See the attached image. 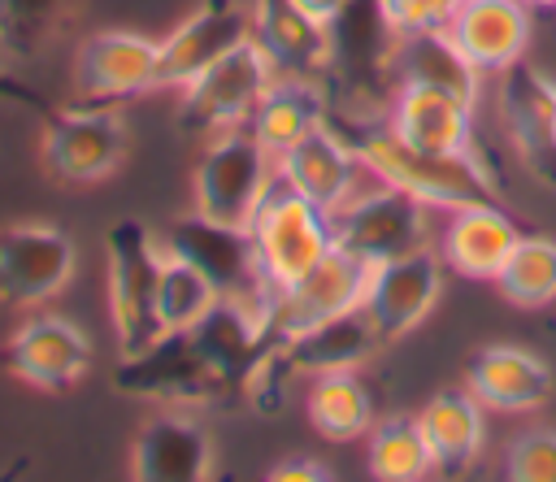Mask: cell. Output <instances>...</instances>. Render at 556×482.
I'll list each match as a JSON object with an SVG mask.
<instances>
[{
    "instance_id": "6da1fadb",
    "label": "cell",
    "mask_w": 556,
    "mask_h": 482,
    "mask_svg": "<svg viewBox=\"0 0 556 482\" xmlns=\"http://www.w3.org/2000/svg\"><path fill=\"white\" fill-rule=\"evenodd\" d=\"M365 169L378 182H391L408 195H417L430 208H469V204H500V187L491 178V169L478 161V152L469 156H443V152H421L413 143H404L387 122H352V130H343Z\"/></svg>"
},
{
    "instance_id": "7a4b0ae2",
    "label": "cell",
    "mask_w": 556,
    "mask_h": 482,
    "mask_svg": "<svg viewBox=\"0 0 556 482\" xmlns=\"http://www.w3.org/2000/svg\"><path fill=\"white\" fill-rule=\"evenodd\" d=\"M330 56L326 74L334 78L339 96L356 113V122L391 104L400 78H395V52H400V30L391 26L382 0H348L330 22Z\"/></svg>"
},
{
    "instance_id": "3957f363",
    "label": "cell",
    "mask_w": 556,
    "mask_h": 482,
    "mask_svg": "<svg viewBox=\"0 0 556 482\" xmlns=\"http://www.w3.org/2000/svg\"><path fill=\"white\" fill-rule=\"evenodd\" d=\"M104 256H109V313H113V334L122 356H135L152 347L165 326L156 308V282H161V243L148 234L143 221L126 217L113 221L104 234Z\"/></svg>"
},
{
    "instance_id": "277c9868",
    "label": "cell",
    "mask_w": 556,
    "mask_h": 482,
    "mask_svg": "<svg viewBox=\"0 0 556 482\" xmlns=\"http://www.w3.org/2000/svg\"><path fill=\"white\" fill-rule=\"evenodd\" d=\"M248 230H252V243H256L261 274L274 291L295 287L334 248L330 213L317 208L313 200H304L300 191H291L282 178H274V187L265 191Z\"/></svg>"
},
{
    "instance_id": "5b68a950",
    "label": "cell",
    "mask_w": 556,
    "mask_h": 482,
    "mask_svg": "<svg viewBox=\"0 0 556 482\" xmlns=\"http://www.w3.org/2000/svg\"><path fill=\"white\" fill-rule=\"evenodd\" d=\"M278 78V65L269 61V52L248 35L239 39L230 52H222L208 69H200L187 87H182V109H178V126L191 135H222L235 130L252 117V109L261 104L265 87Z\"/></svg>"
},
{
    "instance_id": "8992f818",
    "label": "cell",
    "mask_w": 556,
    "mask_h": 482,
    "mask_svg": "<svg viewBox=\"0 0 556 482\" xmlns=\"http://www.w3.org/2000/svg\"><path fill=\"white\" fill-rule=\"evenodd\" d=\"M274 178V152L252 130H222L195 161V213L226 226H252Z\"/></svg>"
},
{
    "instance_id": "52a82bcc",
    "label": "cell",
    "mask_w": 556,
    "mask_h": 482,
    "mask_svg": "<svg viewBox=\"0 0 556 482\" xmlns=\"http://www.w3.org/2000/svg\"><path fill=\"white\" fill-rule=\"evenodd\" d=\"M161 252L191 261L195 269L208 274V282L226 300H243V304H252V308H261L269 317L274 287L261 274L256 243H252L248 226H226V221H213L204 213H191V217H178V221L165 226Z\"/></svg>"
},
{
    "instance_id": "ba28073f",
    "label": "cell",
    "mask_w": 556,
    "mask_h": 482,
    "mask_svg": "<svg viewBox=\"0 0 556 482\" xmlns=\"http://www.w3.org/2000/svg\"><path fill=\"white\" fill-rule=\"evenodd\" d=\"M113 386L126 395L161 399V404H230V382L213 369L191 330H165L152 347L122 356L113 369Z\"/></svg>"
},
{
    "instance_id": "9c48e42d",
    "label": "cell",
    "mask_w": 556,
    "mask_h": 482,
    "mask_svg": "<svg viewBox=\"0 0 556 482\" xmlns=\"http://www.w3.org/2000/svg\"><path fill=\"white\" fill-rule=\"evenodd\" d=\"M378 343H382V334H378L374 317L365 313V304H361V308H348V313H339V317H326V321H317V326H308V330L282 339V343L265 356V365H261L256 378H252V395H256L261 404H274L269 395H274L291 373L356 369L361 360L374 356Z\"/></svg>"
},
{
    "instance_id": "30bf717a",
    "label": "cell",
    "mask_w": 556,
    "mask_h": 482,
    "mask_svg": "<svg viewBox=\"0 0 556 482\" xmlns=\"http://www.w3.org/2000/svg\"><path fill=\"white\" fill-rule=\"evenodd\" d=\"M426 213L430 204L382 182L378 191H356L343 208H334L330 226L343 252L361 256L365 265H378L426 243Z\"/></svg>"
},
{
    "instance_id": "8fae6325",
    "label": "cell",
    "mask_w": 556,
    "mask_h": 482,
    "mask_svg": "<svg viewBox=\"0 0 556 482\" xmlns=\"http://www.w3.org/2000/svg\"><path fill=\"white\" fill-rule=\"evenodd\" d=\"M365 287H369V265L334 243L295 287L274 291L269 317H265V343H269V352L282 339H291V334H300V330H308V326H317L326 317H339L348 308H361L365 304Z\"/></svg>"
},
{
    "instance_id": "7c38bea8",
    "label": "cell",
    "mask_w": 556,
    "mask_h": 482,
    "mask_svg": "<svg viewBox=\"0 0 556 482\" xmlns=\"http://www.w3.org/2000/svg\"><path fill=\"white\" fill-rule=\"evenodd\" d=\"M126 156V122L113 104L52 109L43 117V165L65 182H100Z\"/></svg>"
},
{
    "instance_id": "4fadbf2b",
    "label": "cell",
    "mask_w": 556,
    "mask_h": 482,
    "mask_svg": "<svg viewBox=\"0 0 556 482\" xmlns=\"http://www.w3.org/2000/svg\"><path fill=\"white\" fill-rule=\"evenodd\" d=\"M74 239L56 226L22 221L0 230V300L9 308H35L61 295L74 278Z\"/></svg>"
},
{
    "instance_id": "5bb4252c",
    "label": "cell",
    "mask_w": 556,
    "mask_h": 482,
    "mask_svg": "<svg viewBox=\"0 0 556 482\" xmlns=\"http://www.w3.org/2000/svg\"><path fill=\"white\" fill-rule=\"evenodd\" d=\"M161 39L139 30H100L78 43L74 56V87L87 104H117L139 91L156 87Z\"/></svg>"
},
{
    "instance_id": "9a60e30c",
    "label": "cell",
    "mask_w": 556,
    "mask_h": 482,
    "mask_svg": "<svg viewBox=\"0 0 556 482\" xmlns=\"http://www.w3.org/2000/svg\"><path fill=\"white\" fill-rule=\"evenodd\" d=\"M439 282H443V256H434L426 243L369 265V287H365V313L374 317L382 343L404 339L408 330H417L434 300H439Z\"/></svg>"
},
{
    "instance_id": "2e32d148",
    "label": "cell",
    "mask_w": 556,
    "mask_h": 482,
    "mask_svg": "<svg viewBox=\"0 0 556 482\" xmlns=\"http://www.w3.org/2000/svg\"><path fill=\"white\" fill-rule=\"evenodd\" d=\"M274 169H278V178L291 191H300L304 200H313L326 213L343 208L361 191V178L369 174L365 161H361V152H356V143L334 122L321 126V130H313V135H304L295 148L278 152L274 156Z\"/></svg>"
},
{
    "instance_id": "e0dca14e",
    "label": "cell",
    "mask_w": 556,
    "mask_h": 482,
    "mask_svg": "<svg viewBox=\"0 0 556 482\" xmlns=\"http://www.w3.org/2000/svg\"><path fill=\"white\" fill-rule=\"evenodd\" d=\"M0 360L39 391H70L91 369V339L70 317L39 313L9 334Z\"/></svg>"
},
{
    "instance_id": "ac0fdd59",
    "label": "cell",
    "mask_w": 556,
    "mask_h": 482,
    "mask_svg": "<svg viewBox=\"0 0 556 482\" xmlns=\"http://www.w3.org/2000/svg\"><path fill=\"white\" fill-rule=\"evenodd\" d=\"M500 113L504 130L521 156V165L556 187V113H552V78L534 65H508L500 83Z\"/></svg>"
},
{
    "instance_id": "d6986e66",
    "label": "cell",
    "mask_w": 556,
    "mask_h": 482,
    "mask_svg": "<svg viewBox=\"0 0 556 482\" xmlns=\"http://www.w3.org/2000/svg\"><path fill=\"white\" fill-rule=\"evenodd\" d=\"M252 35V13L235 0H204L187 22H178L161 39L156 87H187L200 69H208L222 52Z\"/></svg>"
},
{
    "instance_id": "ffe728a7",
    "label": "cell",
    "mask_w": 556,
    "mask_h": 482,
    "mask_svg": "<svg viewBox=\"0 0 556 482\" xmlns=\"http://www.w3.org/2000/svg\"><path fill=\"white\" fill-rule=\"evenodd\" d=\"M139 482H204L213 473V439L191 413H156L130 443Z\"/></svg>"
},
{
    "instance_id": "44dd1931",
    "label": "cell",
    "mask_w": 556,
    "mask_h": 482,
    "mask_svg": "<svg viewBox=\"0 0 556 482\" xmlns=\"http://www.w3.org/2000/svg\"><path fill=\"white\" fill-rule=\"evenodd\" d=\"M387 126L421 152H443V156L473 152V109L439 87L400 83L387 104Z\"/></svg>"
},
{
    "instance_id": "7402d4cb",
    "label": "cell",
    "mask_w": 556,
    "mask_h": 482,
    "mask_svg": "<svg viewBox=\"0 0 556 482\" xmlns=\"http://www.w3.org/2000/svg\"><path fill=\"white\" fill-rule=\"evenodd\" d=\"M452 43L482 69L504 74L521 61L530 43V4L526 0H465L447 22Z\"/></svg>"
},
{
    "instance_id": "603a6c76",
    "label": "cell",
    "mask_w": 556,
    "mask_h": 482,
    "mask_svg": "<svg viewBox=\"0 0 556 482\" xmlns=\"http://www.w3.org/2000/svg\"><path fill=\"white\" fill-rule=\"evenodd\" d=\"M465 382L482 399V408L530 413L552 395V365L543 356H534L530 347L486 343L469 356Z\"/></svg>"
},
{
    "instance_id": "cb8c5ba5",
    "label": "cell",
    "mask_w": 556,
    "mask_h": 482,
    "mask_svg": "<svg viewBox=\"0 0 556 482\" xmlns=\"http://www.w3.org/2000/svg\"><path fill=\"white\" fill-rule=\"evenodd\" d=\"M252 39L269 52L278 74H326L330 56V30L313 13H304L295 0H256L252 4Z\"/></svg>"
},
{
    "instance_id": "d4e9b609",
    "label": "cell",
    "mask_w": 556,
    "mask_h": 482,
    "mask_svg": "<svg viewBox=\"0 0 556 482\" xmlns=\"http://www.w3.org/2000/svg\"><path fill=\"white\" fill-rule=\"evenodd\" d=\"M517 239H521V230L513 226L504 204H469V208H452L439 256L465 278L495 282V274L504 269Z\"/></svg>"
},
{
    "instance_id": "484cf974",
    "label": "cell",
    "mask_w": 556,
    "mask_h": 482,
    "mask_svg": "<svg viewBox=\"0 0 556 482\" xmlns=\"http://www.w3.org/2000/svg\"><path fill=\"white\" fill-rule=\"evenodd\" d=\"M321 126H330V104H326L321 87L313 78H300V74H278L265 87V96L252 109V117H248V130L274 156L295 148L304 135H313Z\"/></svg>"
},
{
    "instance_id": "4316f807",
    "label": "cell",
    "mask_w": 556,
    "mask_h": 482,
    "mask_svg": "<svg viewBox=\"0 0 556 482\" xmlns=\"http://www.w3.org/2000/svg\"><path fill=\"white\" fill-rule=\"evenodd\" d=\"M417 426L426 434L434 473H465L482 443H486V421H482V399L473 391H439L426 399L417 413Z\"/></svg>"
},
{
    "instance_id": "83f0119b",
    "label": "cell",
    "mask_w": 556,
    "mask_h": 482,
    "mask_svg": "<svg viewBox=\"0 0 556 482\" xmlns=\"http://www.w3.org/2000/svg\"><path fill=\"white\" fill-rule=\"evenodd\" d=\"M478 74L482 69L452 43L447 30L400 35V52H395V78L400 83L439 87V91H447L473 109L478 104Z\"/></svg>"
},
{
    "instance_id": "f1b7e54d",
    "label": "cell",
    "mask_w": 556,
    "mask_h": 482,
    "mask_svg": "<svg viewBox=\"0 0 556 482\" xmlns=\"http://www.w3.org/2000/svg\"><path fill=\"white\" fill-rule=\"evenodd\" d=\"M308 421L330 443H352L374 430V395L356 369L313 373L308 382Z\"/></svg>"
},
{
    "instance_id": "f546056e",
    "label": "cell",
    "mask_w": 556,
    "mask_h": 482,
    "mask_svg": "<svg viewBox=\"0 0 556 482\" xmlns=\"http://www.w3.org/2000/svg\"><path fill=\"white\" fill-rule=\"evenodd\" d=\"M365 460H369V473H374L378 482H417V478H426V473L434 469L417 417H387V421H374Z\"/></svg>"
},
{
    "instance_id": "4dcf8cb0",
    "label": "cell",
    "mask_w": 556,
    "mask_h": 482,
    "mask_svg": "<svg viewBox=\"0 0 556 482\" xmlns=\"http://www.w3.org/2000/svg\"><path fill=\"white\" fill-rule=\"evenodd\" d=\"M495 287L517 308H543L556 300V239L547 234H521L495 274Z\"/></svg>"
},
{
    "instance_id": "1f68e13d",
    "label": "cell",
    "mask_w": 556,
    "mask_h": 482,
    "mask_svg": "<svg viewBox=\"0 0 556 482\" xmlns=\"http://www.w3.org/2000/svg\"><path fill=\"white\" fill-rule=\"evenodd\" d=\"M217 300H222V291L208 282L204 269H195V265L182 261V256L161 252L156 308H161V326H165V330H187V326H195Z\"/></svg>"
},
{
    "instance_id": "d6a6232c",
    "label": "cell",
    "mask_w": 556,
    "mask_h": 482,
    "mask_svg": "<svg viewBox=\"0 0 556 482\" xmlns=\"http://www.w3.org/2000/svg\"><path fill=\"white\" fill-rule=\"evenodd\" d=\"M70 0H0V52L30 61L65 22Z\"/></svg>"
},
{
    "instance_id": "836d02e7",
    "label": "cell",
    "mask_w": 556,
    "mask_h": 482,
    "mask_svg": "<svg viewBox=\"0 0 556 482\" xmlns=\"http://www.w3.org/2000/svg\"><path fill=\"white\" fill-rule=\"evenodd\" d=\"M504 473L513 482H556V430H526L508 443Z\"/></svg>"
},
{
    "instance_id": "e575fe53",
    "label": "cell",
    "mask_w": 556,
    "mask_h": 482,
    "mask_svg": "<svg viewBox=\"0 0 556 482\" xmlns=\"http://www.w3.org/2000/svg\"><path fill=\"white\" fill-rule=\"evenodd\" d=\"M465 0H382L391 26L400 35H417V30H447V22L456 17Z\"/></svg>"
},
{
    "instance_id": "d590c367",
    "label": "cell",
    "mask_w": 556,
    "mask_h": 482,
    "mask_svg": "<svg viewBox=\"0 0 556 482\" xmlns=\"http://www.w3.org/2000/svg\"><path fill=\"white\" fill-rule=\"evenodd\" d=\"M0 104H22V109H35V113H52V100L39 91V87H30L26 78H17L13 69H4L0 65Z\"/></svg>"
},
{
    "instance_id": "8d00e7d4",
    "label": "cell",
    "mask_w": 556,
    "mask_h": 482,
    "mask_svg": "<svg viewBox=\"0 0 556 482\" xmlns=\"http://www.w3.org/2000/svg\"><path fill=\"white\" fill-rule=\"evenodd\" d=\"M330 478H334V469L313 456H295V460H282L269 469V482H330Z\"/></svg>"
},
{
    "instance_id": "74e56055",
    "label": "cell",
    "mask_w": 556,
    "mask_h": 482,
    "mask_svg": "<svg viewBox=\"0 0 556 482\" xmlns=\"http://www.w3.org/2000/svg\"><path fill=\"white\" fill-rule=\"evenodd\" d=\"M295 4H300L304 13H313L317 22H330V17H334V13H339L348 0H295Z\"/></svg>"
},
{
    "instance_id": "f35d334b",
    "label": "cell",
    "mask_w": 556,
    "mask_h": 482,
    "mask_svg": "<svg viewBox=\"0 0 556 482\" xmlns=\"http://www.w3.org/2000/svg\"><path fill=\"white\" fill-rule=\"evenodd\" d=\"M530 9H543V13H556V0H526Z\"/></svg>"
},
{
    "instance_id": "ab89813d",
    "label": "cell",
    "mask_w": 556,
    "mask_h": 482,
    "mask_svg": "<svg viewBox=\"0 0 556 482\" xmlns=\"http://www.w3.org/2000/svg\"><path fill=\"white\" fill-rule=\"evenodd\" d=\"M552 113H556V78H552Z\"/></svg>"
}]
</instances>
